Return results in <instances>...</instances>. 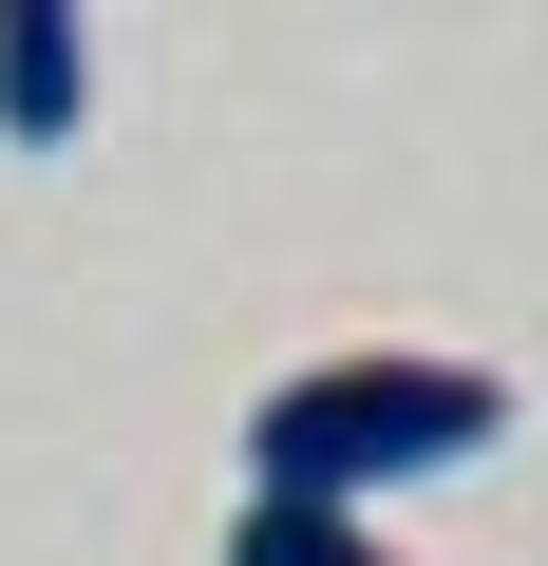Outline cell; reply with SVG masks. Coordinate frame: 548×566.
<instances>
[{"label": "cell", "mask_w": 548, "mask_h": 566, "mask_svg": "<svg viewBox=\"0 0 548 566\" xmlns=\"http://www.w3.org/2000/svg\"><path fill=\"white\" fill-rule=\"evenodd\" d=\"M76 114H95L76 0H0V133H20V151H76Z\"/></svg>", "instance_id": "2"}, {"label": "cell", "mask_w": 548, "mask_h": 566, "mask_svg": "<svg viewBox=\"0 0 548 566\" xmlns=\"http://www.w3.org/2000/svg\"><path fill=\"white\" fill-rule=\"evenodd\" d=\"M227 566H397V547H379L360 510H265V491H246V510H227Z\"/></svg>", "instance_id": "3"}, {"label": "cell", "mask_w": 548, "mask_h": 566, "mask_svg": "<svg viewBox=\"0 0 548 566\" xmlns=\"http://www.w3.org/2000/svg\"><path fill=\"white\" fill-rule=\"evenodd\" d=\"M492 434H510V378H492V359H416V340H379V359L265 378V416H246V491H265V510H379V491H416V472H473Z\"/></svg>", "instance_id": "1"}]
</instances>
